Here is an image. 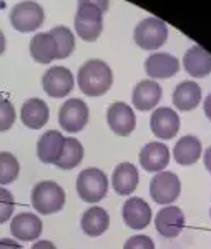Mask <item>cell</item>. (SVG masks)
I'll use <instances>...</instances> for the list:
<instances>
[{"mask_svg":"<svg viewBox=\"0 0 211 249\" xmlns=\"http://www.w3.org/2000/svg\"><path fill=\"white\" fill-rule=\"evenodd\" d=\"M78 87L88 96H101L110 90L113 83L112 68L103 60H87L77 75Z\"/></svg>","mask_w":211,"mask_h":249,"instance_id":"cell-1","label":"cell"},{"mask_svg":"<svg viewBox=\"0 0 211 249\" xmlns=\"http://www.w3.org/2000/svg\"><path fill=\"white\" fill-rule=\"evenodd\" d=\"M32 206L40 214H54L65 206V191L55 181H40L32 190Z\"/></svg>","mask_w":211,"mask_h":249,"instance_id":"cell-2","label":"cell"},{"mask_svg":"<svg viewBox=\"0 0 211 249\" xmlns=\"http://www.w3.org/2000/svg\"><path fill=\"white\" fill-rule=\"evenodd\" d=\"M77 193L85 203H98L108 193V178L98 168H87L77 178Z\"/></svg>","mask_w":211,"mask_h":249,"instance_id":"cell-3","label":"cell"},{"mask_svg":"<svg viewBox=\"0 0 211 249\" xmlns=\"http://www.w3.org/2000/svg\"><path fill=\"white\" fill-rule=\"evenodd\" d=\"M45 14L40 3L34 0H23L19 2L17 5L12 7L10 10V23L15 30L22 34H30L42 27Z\"/></svg>","mask_w":211,"mask_h":249,"instance_id":"cell-4","label":"cell"},{"mask_svg":"<svg viewBox=\"0 0 211 249\" xmlns=\"http://www.w3.org/2000/svg\"><path fill=\"white\" fill-rule=\"evenodd\" d=\"M75 30L85 42H95L103 30V12L90 3H80L75 14Z\"/></svg>","mask_w":211,"mask_h":249,"instance_id":"cell-5","label":"cell"},{"mask_svg":"<svg viewBox=\"0 0 211 249\" xmlns=\"http://www.w3.org/2000/svg\"><path fill=\"white\" fill-rule=\"evenodd\" d=\"M168 38V27L158 17L143 18L135 29V42L143 50H156Z\"/></svg>","mask_w":211,"mask_h":249,"instance_id":"cell-6","label":"cell"},{"mask_svg":"<svg viewBox=\"0 0 211 249\" xmlns=\"http://www.w3.org/2000/svg\"><path fill=\"white\" fill-rule=\"evenodd\" d=\"M181 191V183L172 171H160L150 181V195L158 204H172L176 201Z\"/></svg>","mask_w":211,"mask_h":249,"instance_id":"cell-7","label":"cell"},{"mask_svg":"<svg viewBox=\"0 0 211 249\" xmlns=\"http://www.w3.org/2000/svg\"><path fill=\"white\" fill-rule=\"evenodd\" d=\"M88 107L83 100L72 98L67 100L58 111V123L68 133H78L88 123Z\"/></svg>","mask_w":211,"mask_h":249,"instance_id":"cell-8","label":"cell"},{"mask_svg":"<svg viewBox=\"0 0 211 249\" xmlns=\"http://www.w3.org/2000/svg\"><path fill=\"white\" fill-rule=\"evenodd\" d=\"M42 87L47 95L54 98H65L74 90V75L65 67H52L43 73Z\"/></svg>","mask_w":211,"mask_h":249,"instance_id":"cell-9","label":"cell"},{"mask_svg":"<svg viewBox=\"0 0 211 249\" xmlns=\"http://www.w3.org/2000/svg\"><path fill=\"white\" fill-rule=\"evenodd\" d=\"M107 122L112 131L120 136H128L133 133L136 126V116L133 113V108L123 102L112 103L107 111Z\"/></svg>","mask_w":211,"mask_h":249,"instance_id":"cell-10","label":"cell"},{"mask_svg":"<svg viewBox=\"0 0 211 249\" xmlns=\"http://www.w3.org/2000/svg\"><path fill=\"white\" fill-rule=\"evenodd\" d=\"M150 126L156 138L160 140H172L176 136L178 130H180V116L176 111H173L168 107L156 108L152 113V120H150Z\"/></svg>","mask_w":211,"mask_h":249,"instance_id":"cell-11","label":"cell"},{"mask_svg":"<svg viewBox=\"0 0 211 249\" xmlns=\"http://www.w3.org/2000/svg\"><path fill=\"white\" fill-rule=\"evenodd\" d=\"M121 216H123V221L128 228L140 231L145 230L150 224V221H152V208H150V204L143 198L133 196V198L125 201Z\"/></svg>","mask_w":211,"mask_h":249,"instance_id":"cell-12","label":"cell"},{"mask_svg":"<svg viewBox=\"0 0 211 249\" xmlns=\"http://www.w3.org/2000/svg\"><path fill=\"white\" fill-rule=\"evenodd\" d=\"M156 231L165 238H176L185 228V214L178 206H165L156 213Z\"/></svg>","mask_w":211,"mask_h":249,"instance_id":"cell-13","label":"cell"},{"mask_svg":"<svg viewBox=\"0 0 211 249\" xmlns=\"http://www.w3.org/2000/svg\"><path fill=\"white\" fill-rule=\"evenodd\" d=\"M43 223L34 213H20L10 223V232L19 241H35L40 238Z\"/></svg>","mask_w":211,"mask_h":249,"instance_id":"cell-14","label":"cell"},{"mask_svg":"<svg viewBox=\"0 0 211 249\" xmlns=\"http://www.w3.org/2000/svg\"><path fill=\"white\" fill-rule=\"evenodd\" d=\"M170 163V150L165 143L152 142L145 144L140 151V164L148 173L163 171Z\"/></svg>","mask_w":211,"mask_h":249,"instance_id":"cell-15","label":"cell"},{"mask_svg":"<svg viewBox=\"0 0 211 249\" xmlns=\"http://www.w3.org/2000/svg\"><path fill=\"white\" fill-rule=\"evenodd\" d=\"M65 136L57 130H48L40 136L37 143V156L42 163L55 164L62 155Z\"/></svg>","mask_w":211,"mask_h":249,"instance_id":"cell-16","label":"cell"},{"mask_svg":"<svg viewBox=\"0 0 211 249\" xmlns=\"http://www.w3.org/2000/svg\"><path fill=\"white\" fill-rule=\"evenodd\" d=\"M161 87L155 80H141L138 85L133 88V107L140 111L153 110L161 100Z\"/></svg>","mask_w":211,"mask_h":249,"instance_id":"cell-17","label":"cell"},{"mask_svg":"<svg viewBox=\"0 0 211 249\" xmlns=\"http://www.w3.org/2000/svg\"><path fill=\"white\" fill-rule=\"evenodd\" d=\"M186 73L194 78H203L211 73V53L200 45H193L183 57Z\"/></svg>","mask_w":211,"mask_h":249,"instance_id":"cell-18","label":"cell"},{"mask_svg":"<svg viewBox=\"0 0 211 249\" xmlns=\"http://www.w3.org/2000/svg\"><path fill=\"white\" fill-rule=\"evenodd\" d=\"M145 70L152 78H170L178 73L180 62L170 53H153L145 62Z\"/></svg>","mask_w":211,"mask_h":249,"instance_id":"cell-19","label":"cell"},{"mask_svg":"<svg viewBox=\"0 0 211 249\" xmlns=\"http://www.w3.org/2000/svg\"><path fill=\"white\" fill-rule=\"evenodd\" d=\"M20 116H22V123L27 128L40 130L42 126H45L48 118H50V110H48V105L43 100L30 98L22 105Z\"/></svg>","mask_w":211,"mask_h":249,"instance_id":"cell-20","label":"cell"},{"mask_svg":"<svg viewBox=\"0 0 211 249\" xmlns=\"http://www.w3.org/2000/svg\"><path fill=\"white\" fill-rule=\"evenodd\" d=\"M138 179H140V175H138L135 164L120 163L118 166L113 170V175H112L113 190L121 196L132 195L138 186Z\"/></svg>","mask_w":211,"mask_h":249,"instance_id":"cell-21","label":"cell"},{"mask_svg":"<svg viewBox=\"0 0 211 249\" xmlns=\"http://www.w3.org/2000/svg\"><path fill=\"white\" fill-rule=\"evenodd\" d=\"M203 153V146L201 142L193 135H186L183 138L178 140V143L174 144L173 156L174 161L181 166H192L200 160V156Z\"/></svg>","mask_w":211,"mask_h":249,"instance_id":"cell-22","label":"cell"},{"mask_svg":"<svg viewBox=\"0 0 211 249\" xmlns=\"http://www.w3.org/2000/svg\"><path fill=\"white\" fill-rule=\"evenodd\" d=\"M201 100V88L194 82H181L173 91V105L180 111H192Z\"/></svg>","mask_w":211,"mask_h":249,"instance_id":"cell-23","label":"cell"},{"mask_svg":"<svg viewBox=\"0 0 211 249\" xmlns=\"http://www.w3.org/2000/svg\"><path fill=\"white\" fill-rule=\"evenodd\" d=\"M108 226H110V216L103 208L92 206L83 213L82 230L87 236H92V238L101 236L103 232H107Z\"/></svg>","mask_w":211,"mask_h":249,"instance_id":"cell-24","label":"cell"},{"mask_svg":"<svg viewBox=\"0 0 211 249\" xmlns=\"http://www.w3.org/2000/svg\"><path fill=\"white\" fill-rule=\"evenodd\" d=\"M30 55L38 63H50L57 58V43L50 32L34 35L30 40Z\"/></svg>","mask_w":211,"mask_h":249,"instance_id":"cell-25","label":"cell"},{"mask_svg":"<svg viewBox=\"0 0 211 249\" xmlns=\"http://www.w3.org/2000/svg\"><path fill=\"white\" fill-rule=\"evenodd\" d=\"M83 160V146L77 138H65V144L62 155H60L58 161L55 166L62 168V170H72V168L78 166Z\"/></svg>","mask_w":211,"mask_h":249,"instance_id":"cell-26","label":"cell"},{"mask_svg":"<svg viewBox=\"0 0 211 249\" xmlns=\"http://www.w3.org/2000/svg\"><path fill=\"white\" fill-rule=\"evenodd\" d=\"M50 35L54 37L57 43V58L62 60L72 55V52L75 50V37L67 27L58 25L55 29L50 30Z\"/></svg>","mask_w":211,"mask_h":249,"instance_id":"cell-27","label":"cell"},{"mask_svg":"<svg viewBox=\"0 0 211 249\" xmlns=\"http://www.w3.org/2000/svg\"><path fill=\"white\" fill-rule=\"evenodd\" d=\"M20 164L12 153H0V184H10L19 178Z\"/></svg>","mask_w":211,"mask_h":249,"instance_id":"cell-28","label":"cell"},{"mask_svg":"<svg viewBox=\"0 0 211 249\" xmlns=\"http://www.w3.org/2000/svg\"><path fill=\"white\" fill-rule=\"evenodd\" d=\"M17 113L14 103L7 98H0V131H7L14 126Z\"/></svg>","mask_w":211,"mask_h":249,"instance_id":"cell-29","label":"cell"},{"mask_svg":"<svg viewBox=\"0 0 211 249\" xmlns=\"http://www.w3.org/2000/svg\"><path fill=\"white\" fill-rule=\"evenodd\" d=\"M15 208V199L14 195L5 190V188H0V224H3L5 221H9L14 214Z\"/></svg>","mask_w":211,"mask_h":249,"instance_id":"cell-30","label":"cell"},{"mask_svg":"<svg viewBox=\"0 0 211 249\" xmlns=\"http://www.w3.org/2000/svg\"><path fill=\"white\" fill-rule=\"evenodd\" d=\"M123 249H155V243L150 236L145 234H136L132 236L127 243H125Z\"/></svg>","mask_w":211,"mask_h":249,"instance_id":"cell-31","label":"cell"},{"mask_svg":"<svg viewBox=\"0 0 211 249\" xmlns=\"http://www.w3.org/2000/svg\"><path fill=\"white\" fill-rule=\"evenodd\" d=\"M80 3H90V5L96 7L105 14L108 10V5H110V0H78V5Z\"/></svg>","mask_w":211,"mask_h":249,"instance_id":"cell-32","label":"cell"},{"mask_svg":"<svg viewBox=\"0 0 211 249\" xmlns=\"http://www.w3.org/2000/svg\"><path fill=\"white\" fill-rule=\"evenodd\" d=\"M0 249H22L17 241L10 238H2L0 239Z\"/></svg>","mask_w":211,"mask_h":249,"instance_id":"cell-33","label":"cell"},{"mask_svg":"<svg viewBox=\"0 0 211 249\" xmlns=\"http://www.w3.org/2000/svg\"><path fill=\"white\" fill-rule=\"evenodd\" d=\"M32 249H57V246L50 241H37V243L32 246Z\"/></svg>","mask_w":211,"mask_h":249,"instance_id":"cell-34","label":"cell"},{"mask_svg":"<svg viewBox=\"0 0 211 249\" xmlns=\"http://www.w3.org/2000/svg\"><path fill=\"white\" fill-rule=\"evenodd\" d=\"M203 110H205L206 116H208V120L211 122V93H210L208 96H206L205 103H203Z\"/></svg>","mask_w":211,"mask_h":249,"instance_id":"cell-35","label":"cell"},{"mask_svg":"<svg viewBox=\"0 0 211 249\" xmlns=\"http://www.w3.org/2000/svg\"><path fill=\"white\" fill-rule=\"evenodd\" d=\"M203 160H205V166L206 170H208L211 173V146L208 148V150L205 151V156H203Z\"/></svg>","mask_w":211,"mask_h":249,"instance_id":"cell-36","label":"cell"},{"mask_svg":"<svg viewBox=\"0 0 211 249\" xmlns=\"http://www.w3.org/2000/svg\"><path fill=\"white\" fill-rule=\"evenodd\" d=\"M3 52H5V35L0 30V55H2Z\"/></svg>","mask_w":211,"mask_h":249,"instance_id":"cell-37","label":"cell"},{"mask_svg":"<svg viewBox=\"0 0 211 249\" xmlns=\"http://www.w3.org/2000/svg\"><path fill=\"white\" fill-rule=\"evenodd\" d=\"M210 216H211V210H210Z\"/></svg>","mask_w":211,"mask_h":249,"instance_id":"cell-38","label":"cell"}]
</instances>
